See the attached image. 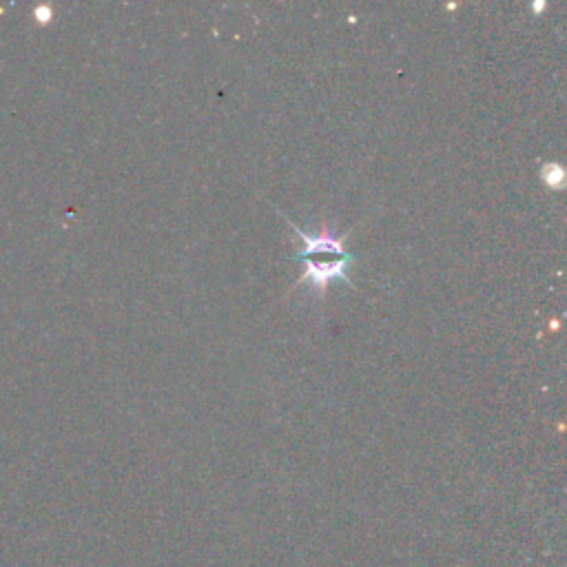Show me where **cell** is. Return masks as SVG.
Here are the masks:
<instances>
[{"instance_id":"7a4b0ae2","label":"cell","mask_w":567,"mask_h":567,"mask_svg":"<svg viewBox=\"0 0 567 567\" xmlns=\"http://www.w3.org/2000/svg\"><path fill=\"white\" fill-rule=\"evenodd\" d=\"M541 178L545 182V187H550L554 191H559V189L565 187V169L561 167V164H556V162L543 164Z\"/></svg>"},{"instance_id":"3957f363","label":"cell","mask_w":567,"mask_h":567,"mask_svg":"<svg viewBox=\"0 0 567 567\" xmlns=\"http://www.w3.org/2000/svg\"><path fill=\"white\" fill-rule=\"evenodd\" d=\"M543 7H545L543 3H536V5L532 7V9H534V12H541V9H543Z\"/></svg>"},{"instance_id":"6da1fadb","label":"cell","mask_w":567,"mask_h":567,"mask_svg":"<svg viewBox=\"0 0 567 567\" xmlns=\"http://www.w3.org/2000/svg\"><path fill=\"white\" fill-rule=\"evenodd\" d=\"M284 220L291 224L295 237L302 244V249L293 257L295 262L304 266L300 284L311 288L313 295H317L319 300H324L328 286L333 282H342L355 291V284L348 277V268L350 264H355L357 255L346 251V235H339L337 229H331V226H322L315 233H308L288 218Z\"/></svg>"}]
</instances>
